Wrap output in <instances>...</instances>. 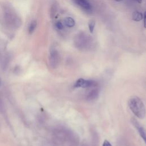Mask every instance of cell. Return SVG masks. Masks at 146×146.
<instances>
[{
    "mask_svg": "<svg viewBox=\"0 0 146 146\" xmlns=\"http://www.w3.org/2000/svg\"><path fill=\"white\" fill-rule=\"evenodd\" d=\"M143 18V14L139 11H135L132 14V19L135 21H140Z\"/></svg>",
    "mask_w": 146,
    "mask_h": 146,
    "instance_id": "obj_8",
    "label": "cell"
},
{
    "mask_svg": "<svg viewBox=\"0 0 146 146\" xmlns=\"http://www.w3.org/2000/svg\"><path fill=\"white\" fill-rule=\"evenodd\" d=\"M102 146H112V145L111 144V143L108 141V140H104L103 144Z\"/></svg>",
    "mask_w": 146,
    "mask_h": 146,
    "instance_id": "obj_12",
    "label": "cell"
},
{
    "mask_svg": "<svg viewBox=\"0 0 146 146\" xmlns=\"http://www.w3.org/2000/svg\"><path fill=\"white\" fill-rule=\"evenodd\" d=\"M132 121L134 126L137 129V131L140 134V136L141 137V138L144 141L146 144V130L142 126H141L140 124L135 119H132Z\"/></svg>",
    "mask_w": 146,
    "mask_h": 146,
    "instance_id": "obj_4",
    "label": "cell"
},
{
    "mask_svg": "<svg viewBox=\"0 0 146 146\" xmlns=\"http://www.w3.org/2000/svg\"><path fill=\"white\" fill-rule=\"evenodd\" d=\"M36 27V22L35 21H33L31 22V23H30V26H29V32L30 33H32L34 30L35 29Z\"/></svg>",
    "mask_w": 146,
    "mask_h": 146,
    "instance_id": "obj_10",
    "label": "cell"
},
{
    "mask_svg": "<svg viewBox=\"0 0 146 146\" xmlns=\"http://www.w3.org/2000/svg\"><path fill=\"white\" fill-rule=\"evenodd\" d=\"M50 62L52 67L55 68L57 67L59 63V55L55 49H52L50 51Z\"/></svg>",
    "mask_w": 146,
    "mask_h": 146,
    "instance_id": "obj_3",
    "label": "cell"
},
{
    "mask_svg": "<svg viewBox=\"0 0 146 146\" xmlns=\"http://www.w3.org/2000/svg\"><path fill=\"white\" fill-rule=\"evenodd\" d=\"M64 23L65 25L68 27H72L75 25V22L74 19L70 17H66L64 19Z\"/></svg>",
    "mask_w": 146,
    "mask_h": 146,
    "instance_id": "obj_7",
    "label": "cell"
},
{
    "mask_svg": "<svg viewBox=\"0 0 146 146\" xmlns=\"http://www.w3.org/2000/svg\"><path fill=\"white\" fill-rule=\"evenodd\" d=\"M99 95V90L97 88L91 90L87 95V99L88 100H92L96 99Z\"/></svg>",
    "mask_w": 146,
    "mask_h": 146,
    "instance_id": "obj_6",
    "label": "cell"
},
{
    "mask_svg": "<svg viewBox=\"0 0 146 146\" xmlns=\"http://www.w3.org/2000/svg\"><path fill=\"white\" fill-rule=\"evenodd\" d=\"M55 26L57 27V29H58L59 30H62L63 29V27H64L63 23L61 22H60V21L57 22L56 23V24H55Z\"/></svg>",
    "mask_w": 146,
    "mask_h": 146,
    "instance_id": "obj_11",
    "label": "cell"
},
{
    "mask_svg": "<svg viewBox=\"0 0 146 146\" xmlns=\"http://www.w3.org/2000/svg\"><path fill=\"white\" fill-rule=\"evenodd\" d=\"M88 29H89L91 33H92L93 31H94L95 26V21L94 20V19L90 20V21L88 22Z\"/></svg>",
    "mask_w": 146,
    "mask_h": 146,
    "instance_id": "obj_9",
    "label": "cell"
},
{
    "mask_svg": "<svg viewBox=\"0 0 146 146\" xmlns=\"http://www.w3.org/2000/svg\"><path fill=\"white\" fill-rule=\"evenodd\" d=\"M97 85L98 83L95 80L80 78L76 80L74 87L76 88H90L95 87Z\"/></svg>",
    "mask_w": 146,
    "mask_h": 146,
    "instance_id": "obj_2",
    "label": "cell"
},
{
    "mask_svg": "<svg viewBox=\"0 0 146 146\" xmlns=\"http://www.w3.org/2000/svg\"><path fill=\"white\" fill-rule=\"evenodd\" d=\"M114 1H116V2H120V1H123V0H114Z\"/></svg>",
    "mask_w": 146,
    "mask_h": 146,
    "instance_id": "obj_15",
    "label": "cell"
},
{
    "mask_svg": "<svg viewBox=\"0 0 146 146\" xmlns=\"http://www.w3.org/2000/svg\"><path fill=\"white\" fill-rule=\"evenodd\" d=\"M128 107L132 113L139 119H144L146 115V110L143 101L137 96L131 98L128 102Z\"/></svg>",
    "mask_w": 146,
    "mask_h": 146,
    "instance_id": "obj_1",
    "label": "cell"
},
{
    "mask_svg": "<svg viewBox=\"0 0 146 146\" xmlns=\"http://www.w3.org/2000/svg\"><path fill=\"white\" fill-rule=\"evenodd\" d=\"M0 85H1V80H0Z\"/></svg>",
    "mask_w": 146,
    "mask_h": 146,
    "instance_id": "obj_16",
    "label": "cell"
},
{
    "mask_svg": "<svg viewBox=\"0 0 146 146\" xmlns=\"http://www.w3.org/2000/svg\"><path fill=\"white\" fill-rule=\"evenodd\" d=\"M79 6L86 11H90L92 10V6L88 0H72Z\"/></svg>",
    "mask_w": 146,
    "mask_h": 146,
    "instance_id": "obj_5",
    "label": "cell"
},
{
    "mask_svg": "<svg viewBox=\"0 0 146 146\" xmlns=\"http://www.w3.org/2000/svg\"><path fill=\"white\" fill-rule=\"evenodd\" d=\"M136 2H137L138 3H141V2H142V0H135Z\"/></svg>",
    "mask_w": 146,
    "mask_h": 146,
    "instance_id": "obj_14",
    "label": "cell"
},
{
    "mask_svg": "<svg viewBox=\"0 0 146 146\" xmlns=\"http://www.w3.org/2000/svg\"><path fill=\"white\" fill-rule=\"evenodd\" d=\"M144 26L146 29V11L144 13Z\"/></svg>",
    "mask_w": 146,
    "mask_h": 146,
    "instance_id": "obj_13",
    "label": "cell"
}]
</instances>
